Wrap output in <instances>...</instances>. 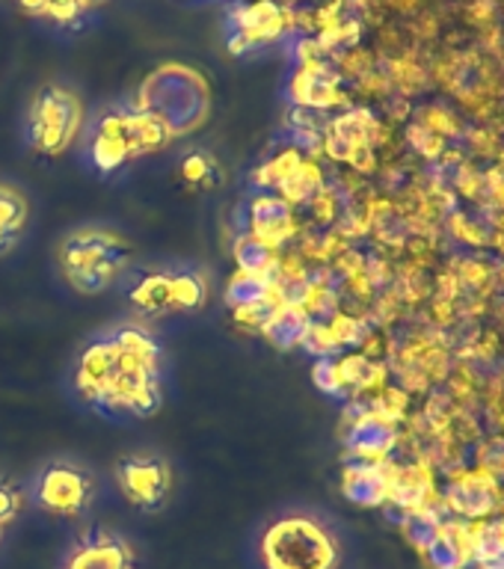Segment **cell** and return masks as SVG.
I'll return each instance as SVG.
<instances>
[{
    "mask_svg": "<svg viewBox=\"0 0 504 569\" xmlns=\"http://www.w3.org/2000/svg\"><path fill=\"white\" fill-rule=\"evenodd\" d=\"M78 391L98 409L151 416L160 407V347L137 327H119L83 350Z\"/></svg>",
    "mask_w": 504,
    "mask_h": 569,
    "instance_id": "1",
    "label": "cell"
},
{
    "mask_svg": "<svg viewBox=\"0 0 504 569\" xmlns=\"http://www.w3.org/2000/svg\"><path fill=\"white\" fill-rule=\"evenodd\" d=\"M134 107L155 116L167 128L169 137H181V133L196 131L208 119L211 92L199 71L169 62L142 80Z\"/></svg>",
    "mask_w": 504,
    "mask_h": 569,
    "instance_id": "2",
    "label": "cell"
},
{
    "mask_svg": "<svg viewBox=\"0 0 504 569\" xmlns=\"http://www.w3.org/2000/svg\"><path fill=\"white\" fill-rule=\"evenodd\" d=\"M261 560L265 569H336L338 542L312 516H283L261 537Z\"/></svg>",
    "mask_w": 504,
    "mask_h": 569,
    "instance_id": "3",
    "label": "cell"
},
{
    "mask_svg": "<svg viewBox=\"0 0 504 569\" xmlns=\"http://www.w3.org/2000/svg\"><path fill=\"white\" fill-rule=\"evenodd\" d=\"M131 258L128 240L105 229H80L62 240L60 267L80 293L107 291Z\"/></svg>",
    "mask_w": 504,
    "mask_h": 569,
    "instance_id": "4",
    "label": "cell"
},
{
    "mask_svg": "<svg viewBox=\"0 0 504 569\" xmlns=\"http://www.w3.org/2000/svg\"><path fill=\"white\" fill-rule=\"evenodd\" d=\"M83 124L78 96L62 87H45L30 104V142L42 154H62Z\"/></svg>",
    "mask_w": 504,
    "mask_h": 569,
    "instance_id": "5",
    "label": "cell"
},
{
    "mask_svg": "<svg viewBox=\"0 0 504 569\" xmlns=\"http://www.w3.org/2000/svg\"><path fill=\"white\" fill-rule=\"evenodd\" d=\"M291 27V12L279 7L276 0H253V3H235L229 9V51L235 57L256 51L261 44L283 39Z\"/></svg>",
    "mask_w": 504,
    "mask_h": 569,
    "instance_id": "6",
    "label": "cell"
},
{
    "mask_svg": "<svg viewBox=\"0 0 504 569\" xmlns=\"http://www.w3.org/2000/svg\"><path fill=\"white\" fill-rule=\"evenodd\" d=\"M96 480L69 462H53L36 480V501L57 516H80L92 505Z\"/></svg>",
    "mask_w": 504,
    "mask_h": 569,
    "instance_id": "7",
    "label": "cell"
},
{
    "mask_svg": "<svg viewBox=\"0 0 504 569\" xmlns=\"http://www.w3.org/2000/svg\"><path fill=\"white\" fill-rule=\"evenodd\" d=\"M116 480H119L125 498L142 510L164 507L169 487H172L169 466L158 457H128L116 466Z\"/></svg>",
    "mask_w": 504,
    "mask_h": 569,
    "instance_id": "8",
    "label": "cell"
},
{
    "mask_svg": "<svg viewBox=\"0 0 504 569\" xmlns=\"http://www.w3.org/2000/svg\"><path fill=\"white\" fill-rule=\"evenodd\" d=\"M98 128H105L113 137H119V142L128 151V158H140V154H151V151L164 149L172 137L164 124L155 119L151 113H142L137 107H128V110H113L98 119Z\"/></svg>",
    "mask_w": 504,
    "mask_h": 569,
    "instance_id": "9",
    "label": "cell"
},
{
    "mask_svg": "<svg viewBox=\"0 0 504 569\" xmlns=\"http://www.w3.org/2000/svg\"><path fill=\"white\" fill-rule=\"evenodd\" d=\"M66 569H134V551L116 533L92 531L75 546Z\"/></svg>",
    "mask_w": 504,
    "mask_h": 569,
    "instance_id": "10",
    "label": "cell"
},
{
    "mask_svg": "<svg viewBox=\"0 0 504 569\" xmlns=\"http://www.w3.org/2000/svg\"><path fill=\"white\" fill-rule=\"evenodd\" d=\"M247 220L249 234H256L258 240H265V243H270L274 249L294 234L291 202H285L279 193L256 196V199L249 202Z\"/></svg>",
    "mask_w": 504,
    "mask_h": 569,
    "instance_id": "11",
    "label": "cell"
},
{
    "mask_svg": "<svg viewBox=\"0 0 504 569\" xmlns=\"http://www.w3.org/2000/svg\"><path fill=\"white\" fill-rule=\"evenodd\" d=\"M392 445H395V427L383 412L363 416L350 427L347 436V448L356 462H368V466H381L389 457Z\"/></svg>",
    "mask_w": 504,
    "mask_h": 569,
    "instance_id": "12",
    "label": "cell"
},
{
    "mask_svg": "<svg viewBox=\"0 0 504 569\" xmlns=\"http://www.w3.org/2000/svg\"><path fill=\"white\" fill-rule=\"evenodd\" d=\"M342 492L347 501L359 507H381L389 501V478H386V462L368 466V462H347L342 475Z\"/></svg>",
    "mask_w": 504,
    "mask_h": 569,
    "instance_id": "13",
    "label": "cell"
},
{
    "mask_svg": "<svg viewBox=\"0 0 504 569\" xmlns=\"http://www.w3.org/2000/svg\"><path fill=\"white\" fill-rule=\"evenodd\" d=\"M312 318L309 311L303 309V306H291V302H285L279 309L274 311V318L265 323V338L276 350H294V347L303 345V338L309 332Z\"/></svg>",
    "mask_w": 504,
    "mask_h": 569,
    "instance_id": "14",
    "label": "cell"
},
{
    "mask_svg": "<svg viewBox=\"0 0 504 569\" xmlns=\"http://www.w3.org/2000/svg\"><path fill=\"white\" fill-rule=\"evenodd\" d=\"M27 226V199L16 187L0 184V256L16 247Z\"/></svg>",
    "mask_w": 504,
    "mask_h": 569,
    "instance_id": "15",
    "label": "cell"
},
{
    "mask_svg": "<svg viewBox=\"0 0 504 569\" xmlns=\"http://www.w3.org/2000/svg\"><path fill=\"white\" fill-rule=\"evenodd\" d=\"M235 261H238L240 273H256V276H276V267H279V258H276V249L265 240H258L256 234H238L235 240Z\"/></svg>",
    "mask_w": 504,
    "mask_h": 569,
    "instance_id": "16",
    "label": "cell"
},
{
    "mask_svg": "<svg viewBox=\"0 0 504 569\" xmlns=\"http://www.w3.org/2000/svg\"><path fill=\"white\" fill-rule=\"evenodd\" d=\"M131 302L137 309L151 311V315L176 309V279H172V273L146 276L140 284H134Z\"/></svg>",
    "mask_w": 504,
    "mask_h": 569,
    "instance_id": "17",
    "label": "cell"
},
{
    "mask_svg": "<svg viewBox=\"0 0 504 569\" xmlns=\"http://www.w3.org/2000/svg\"><path fill=\"white\" fill-rule=\"evenodd\" d=\"M276 293V279L274 276H256V273H240L231 276L229 288H226V302L231 309H244L253 302H261Z\"/></svg>",
    "mask_w": 504,
    "mask_h": 569,
    "instance_id": "18",
    "label": "cell"
},
{
    "mask_svg": "<svg viewBox=\"0 0 504 569\" xmlns=\"http://www.w3.org/2000/svg\"><path fill=\"white\" fill-rule=\"evenodd\" d=\"M303 158L297 149H285L279 151L274 160H267L265 167L256 172V184H265V187H283L288 178L300 169Z\"/></svg>",
    "mask_w": 504,
    "mask_h": 569,
    "instance_id": "19",
    "label": "cell"
},
{
    "mask_svg": "<svg viewBox=\"0 0 504 569\" xmlns=\"http://www.w3.org/2000/svg\"><path fill=\"white\" fill-rule=\"evenodd\" d=\"M315 190H320V169L303 160L300 169L279 187V196H283L285 202H306V199H312Z\"/></svg>",
    "mask_w": 504,
    "mask_h": 569,
    "instance_id": "20",
    "label": "cell"
},
{
    "mask_svg": "<svg viewBox=\"0 0 504 569\" xmlns=\"http://www.w3.org/2000/svg\"><path fill=\"white\" fill-rule=\"evenodd\" d=\"M181 176H185L187 184L194 187H214L220 181V172H217V163H214L205 151H194L181 160Z\"/></svg>",
    "mask_w": 504,
    "mask_h": 569,
    "instance_id": "21",
    "label": "cell"
},
{
    "mask_svg": "<svg viewBox=\"0 0 504 569\" xmlns=\"http://www.w3.org/2000/svg\"><path fill=\"white\" fill-rule=\"evenodd\" d=\"M176 279V309H199L208 297V284L199 273H172Z\"/></svg>",
    "mask_w": 504,
    "mask_h": 569,
    "instance_id": "22",
    "label": "cell"
},
{
    "mask_svg": "<svg viewBox=\"0 0 504 569\" xmlns=\"http://www.w3.org/2000/svg\"><path fill=\"white\" fill-rule=\"evenodd\" d=\"M312 377H315V386L327 395H338L345 389L342 386V377H338V362L333 356H318V362L312 368Z\"/></svg>",
    "mask_w": 504,
    "mask_h": 569,
    "instance_id": "23",
    "label": "cell"
},
{
    "mask_svg": "<svg viewBox=\"0 0 504 569\" xmlns=\"http://www.w3.org/2000/svg\"><path fill=\"white\" fill-rule=\"evenodd\" d=\"M87 9V0H48L45 16L51 18V21H57V24H75V21H80V16H83Z\"/></svg>",
    "mask_w": 504,
    "mask_h": 569,
    "instance_id": "24",
    "label": "cell"
},
{
    "mask_svg": "<svg viewBox=\"0 0 504 569\" xmlns=\"http://www.w3.org/2000/svg\"><path fill=\"white\" fill-rule=\"evenodd\" d=\"M18 510H21V492H18L16 483L0 478V531L16 519Z\"/></svg>",
    "mask_w": 504,
    "mask_h": 569,
    "instance_id": "25",
    "label": "cell"
},
{
    "mask_svg": "<svg viewBox=\"0 0 504 569\" xmlns=\"http://www.w3.org/2000/svg\"><path fill=\"white\" fill-rule=\"evenodd\" d=\"M466 16H470V21H475V24H487L490 16H493V3H490V0H472L470 9H466Z\"/></svg>",
    "mask_w": 504,
    "mask_h": 569,
    "instance_id": "26",
    "label": "cell"
},
{
    "mask_svg": "<svg viewBox=\"0 0 504 569\" xmlns=\"http://www.w3.org/2000/svg\"><path fill=\"white\" fill-rule=\"evenodd\" d=\"M18 7L30 12V16H45V9H48V0H18Z\"/></svg>",
    "mask_w": 504,
    "mask_h": 569,
    "instance_id": "27",
    "label": "cell"
},
{
    "mask_svg": "<svg viewBox=\"0 0 504 569\" xmlns=\"http://www.w3.org/2000/svg\"><path fill=\"white\" fill-rule=\"evenodd\" d=\"M431 356H434V353H425V359H422V362L431 365ZM439 371L445 373V365H436V368H434V377H439Z\"/></svg>",
    "mask_w": 504,
    "mask_h": 569,
    "instance_id": "28",
    "label": "cell"
},
{
    "mask_svg": "<svg viewBox=\"0 0 504 569\" xmlns=\"http://www.w3.org/2000/svg\"><path fill=\"white\" fill-rule=\"evenodd\" d=\"M87 3H89V7H92V3H105V0H87Z\"/></svg>",
    "mask_w": 504,
    "mask_h": 569,
    "instance_id": "29",
    "label": "cell"
},
{
    "mask_svg": "<svg viewBox=\"0 0 504 569\" xmlns=\"http://www.w3.org/2000/svg\"><path fill=\"white\" fill-rule=\"evenodd\" d=\"M475 569H478V567H475Z\"/></svg>",
    "mask_w": 504,
    "mask_h": 569,
    "instance_id": "30",
    "label": "cell"
}]
</instances>
